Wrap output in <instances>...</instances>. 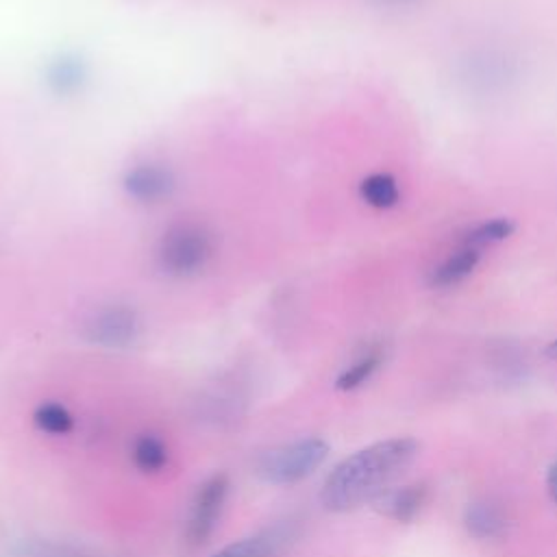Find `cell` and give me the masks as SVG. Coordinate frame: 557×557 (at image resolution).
<instances>
[{"label": "cell", "mask_w": 557, "mask_h": 557, "mask_svg": "<svg viewBox=\"0 0 557 557\" xmlns=\"http://www.w3.org/2000/svg\"><path fill=\"white\" fill-rule=\"evenodd\" d=\"M418 450L413 437H387L348 455L329 472L320 492L322 505L342 513L374 503L411 466Z\"/></svg>", "instance_id": "cell-1"}, {"label": "cell", "mask_w": 557, "mask_h": 557, "mask_svg": "<svg viewBox=\"0 0 557 557\" xmlns=\"http://www.w3.org/2000/svg\"><path fill=\"white\" fill-rule=\"evenodd\" d=\"M329 444L320 437H305L292 444L268 450L259 463L257 474L265 483L292 485L311 476L326 459Z\"/></svg>", "instance_id": "cell-2"}, {"label": "cell", "mask_w": 557, "mask_h": 557, "mask_svg": "<svg viewBox=\"0 0 557 557\" xmlns=\"http://www.w3.org/2000/svg\"><path fill=\"white\" fill-rule=\"evenodd\" d=\"M213 252L211 235L194 222L172 226L159 244V265L172 276H189L202 270Z\"/></svg>", "instance_id": "cell-3"}, {"label": "cell", "mask_w": 557, "mask_h": 557, "mask_svg": "<svg viewBox=\"0 0 557 557\" xmlns=\"http://www.w3.org/2000/svg\"><path fill=\"white\" fill-rule=\"evenodd\" d=\"M226 492H228V479L222 472L209 476L202 485H198L191 498V507L185 524L187 548H200L209 540L220 518L222 505L226 500Z\"/></svg>", "instance_id": "cell-4"}, {"label": "cell", "mask_w": 557, "mask_h": 557, "mask_svg": "<svg viewBox=\"0 0 557 557\" xmlns=\"http://www.w3.org/2000/svg\"><path fill=\"white\" fill-rule=\"evenodd\" d=\"M137 331H139V320L126 307L102 309L91 318L87 326V335L91 342L111 346V348L131 344L137 337Z\"/></svg>", "instance_id": "cell-5"}, {"label": "cell", "mask_w": 557, "mask_h": 557, "mask_svg": "<svg viewBox=\"0 0 557 557\" xmlns=\"http://www.w3.org/2000/svg\"><path fill=\"white\" fill-rule=\"evenodd\" d=\"M426 496H429V490L424 483H407V485L389 487L372 505L381 516L394 522L407 524L422 511Z\"/></svg>", "instance_id": "cell-6"}, {"label": "cell", "mask_w": 557, "mask_h": 557, "mask_svg": "<svg viewBox=\"0 0 557 557\" xmlns=\"http://www.w3.org/2000/svg\"><path fill=\"white\" fill-rule=\"evenodd\" d=\"M124 189L141 202H157L172 194L174 176L159 165H137L124 176Z\"/></svg>", "instance_id": "cell-7"}, {"label": "cell", "mask_w": 557, "mask_h": 557, "mask_svg": "<svg viewBox=\"0 0 557 557\" xmlns=\"http://www.w3.org/2000/svg\"><path fill=\"white\" fill-rule=\"evenodd\" d=\"M479 259H481L479 248L461 244L455 252H450L440 265H435L431 270L429 285L435 287V289H448V287L459 285L461 281H466L474 272Z\"/></svg>", "instance_id": "cell-8"}, {"label": "cell", "mask_w": 557, "mask_h": 557, "mask_svg": "<svg viewBox=\"0 0 557 557\" xmlns=\"http://www.w3.org/2000/svg\"><path fill=\"white\" fill-rule=\"evenodd\" d=\"M463 529L474 540H496L507 533V518L492 503H472L463 509Z\"/></svg>", "instance_id": "cell-9"}, {"label": "cell", "mask_w": 557, "mask_h": 557, "mask_svg": "<svg viewBox=\"0 0 557 557\" xmlns=\"http://www.w3.org/2000/svg\"><path fill=\"white\" fill-rule=\"evenodd\" d=\"M283 542V535L278 531H265L252 537L237 540L222 550H218L213 557H270L276 553L278 544Z\"/></svg>", "instance_id": "cell-10"}, {"label": "cell", "mask_w": 557, "mask_h": 557, "mask_svg": "<svg viewBox=\"0 0 557 557\" xmlns=\"http://www.w3.org/2000/svg\"><path fill=\"white\" fill-rule=\"evenodd\" d=\"M359 194L370 207H376V209H389L400 200L396 178L383 172L366 176L359 185Z\"/></svg>", "instance_id": "cell-11"}, {"label": "cell", "mask_w": 557, "mask_h": 557, "mask_svg": "<svg viewBox=\"0 0 557 557\" xmlns=\"http://www.w3.org/2000/svg\"><path fill=\"white\" fill-rule=\"evenodd\" d=\"M383 361V352L381 348H370L366 350L363 355H359L335 381V387L342 389V392H350V389H357L361 387L381 366Z\"/></svg>", "instance_id": "cell-12"}, {"label": "cell", "mask_w": 557, "mask_h": 557, "mask_svg": "<svg viewBox=\"0 0 557 557\" xmlns=\"http://www.w3.org/2000/svg\"><path fill=\"white\" fill-rule=\"evenodd\" d=\"M133 461L141 472H159L168 463L165 444L157 435H141L133 446Z\"/></svg>", "instance_id": "cell-13"}, {"label": "cell", "mask_w": 557, "mask_h": 557, "mask_svg": "<svg viewBox=\"0 0 557 557\" xmlns=\"http://www.w3.org/2000/svg\"><path fill=\"white\" fill-rule=\"evenodd\" d=\"M513 228H516V224L509 218H494V220L481 222L474 228H470L461 244H468V246L481 250V248H485L490 244L507 239L513 233Z\"/></svg>", "instance_id": "cell-14"}, {"label": "cell", "mask_w": 557, "mask_h": 557, "mask_svg": "<svg viewBox=\"0 0 557 557\" xmlns=\"http://www.w3.org/2000/svg\"><path fill=\"white\" fill-rule=\"evenodd\" d=\"M83 76H85L83 63L76 59H59L48 72V81L52 89L59 94L74 91L83 83Z\"/></svg>", "instance_id": "cell-15"}, {"label": "cell", "mask_w": 557, "mask_h": 557, "mask_svg": "<svg viewBox=\"0 0 557 557\" xmlns=\"http://www.w3.org/2000/svg\"><path fill=\"white\" fill-rule=\"evenodd\" d=\"M33 420H35L39 431H46V433H52V435H63L72 429V416L59 403L39 405Z\"/></svg>", "instance_id": "cell-16"}, {"label": "cell", "mask_w": 557, "mask_h": 557, "mask_svg": "<svg viewBox=\"0 0 557 557\" xmlns=\"http://www.w3.org/2000/svg\"><path fill=\"white\" fill-rule=\"evenodd\" d=\"M503 78H509V67H507V59L498 57L494 59L492 54H483L479 59H474L470 63V81L472 83H487V87H492V83L503 85Z\"/></svg>", "instance_id": "cell-17"}, {"label": "cell", "mask_w": 557, "mask_h": 557, "mask_svg": "<svg viewBox=\"0 0 557 557\" xmlns=\"http://www.w3.org/2000/svg\"><path fill=\"white\" fill-rule=\"evenodd\" d=\"M546 492H548V498L553 500V505L557 507V461L550 463V468L546 470Z\"/></svg>", "instance_id": "cell-18"}, {"label": "cell", "mask_w": 557, "mask_h": 557, "mask_svg": "<svg viewBox=\"0 0 557 557\" xmlns=\"http://www.w3.org/2000/svg\"><path fill=\"white\" fill-rule=\"evenodd\" d=\"M546 357L557 359V339H553V342L546 346Z\"/></svg>", "instance_id": "cell-19"}, {"label": "cell", "mask_w": 557, "mask_h": 557, "mask_svg": "<svg viewBox=\"0 0 557 557\" xmlns=\"http://www.w3.org/2000/svg\"><path fill=\"white\" fill-rule=\"evenodd\" d=\"M385 2H407V0H385Z\"/></svg>", "instance_id": "cell-20"}]
</instances>
